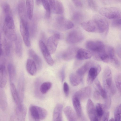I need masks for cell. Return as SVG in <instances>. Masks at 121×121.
<instances>
[{
	"label": "cell",
	"instance_id": "cell-37",
	"mask_svg": "<svg viewBox=\"0 0 121 121\" xmlns=\"http://www.w3.org/2000/svg\"><path fill=\"white\" fill-rule=\"evenodd\" d=\"M95 112L99 121L102 118L105 109L104 105L100 103L97 104L95 108Z\"/></svg>",
	"mask_w": 121,
	"mask_h": 121
},
{
	"label": "cell",
	"instance_id": "cell-23",
	"mask_svg": "<svg viewBox=\"0 0 121 121\" xmlns=\"http://www.w3.org/2000/svg\"><path fill=\"white\" fill-rule=\"evenodd\" d=\"M64 113L69 121H77L78 116L76 113L69 106L66 107L64 109Z\"/></svg>",
	"mask_w": 121,
	"mask_h": 121
},
{
	"label": "cell",
	"instance_id": "cell-54",
	"mask_svg": "<svg viewBox=\"0 0 121 121\" xmlns=\"http://www.w3.org/2000/svg\"><path fill=\"white\" fill-rule=\"evenodd\" d=\"M116 51L118 57L121 58V45L119 44L116 47Z\"/></svg>",
	"mask_w": 121,
	"mask_h": 121
},
{
	"label": "cell",
	"instance_id": "cell-53",
	"mask_svg": "<svg viewBox=\"0 0 121 121\" xmlns=\"http://www.w3.org/2000/svg\"><path fill=\"white\" fill-rule=\"evenodd\" d=\"M112 24L115 26L121 25V18L116 19L112 22Z\"/></svg>",
	"mask_w": 121,
	"mask_h": 121
},
{
	"label": "cell",
	"instance_id": "cell-51",
	"mask_svg": "<svg viewBox=\"0 0 121 121\" xmlns=\"http://www.w3.org/2000/svg\"><path fill=\"white\" fill-rule=\"evenodd\" d=\"M74 4L77 7H81L82 5V0H72Z\"/></svg>",
	"mask_w": 121,
	"mask_h": 121
},
{
	"label": "cell",
	"instance_id": "cell-36",
	"mask_svg": "<svg viewBox=\"0 0 121 121\" xmlns=\"http://www.w3.org/2000/svg\"><path fill=\"white\" fill-rule=\"evenodd\" d=\"M52 10L54 13L57 14H61L64 13V11L63 4L58 0H56L54 6Z\"/></svg>",
	"mask_w": 121,
	"mask_h": 121
},
{
	"label": "cell",
	"instance_id": "cell-41",
	"mask_svg": "<svg viewBox=\"0 0 121 121\" xmlns=\"http://www.w3.org/2000/svg\"><path fill=\"white\" fill-rule=\"evenodd\" d=\"M115 81L116 86L121 94V74L118 73L116 75Z\"/></svg>",
	"mask_w": 121,
	"mask_h": 121
},
{
	"label": "cell",
	"instance_id": "cell-34",
	"mask_svg": "<svg viewBox=\"0 0 121 121\" xmlns=\"http://www.w3.org/2000/svg\"><path fill=\"white\" fill-rule=\"evenodd\" d=\"M41 80L39 78H37L34 83V93L35 96L39 99L43 98V96L40 91V86L41 85Z\"/></svg>",
	"mask_w": 121,
	"mask_h": 121
},
{
	"label": "cell",
	"instance_id": "cell-55",
	"mask_svg": "<svg viewBox=\"0 0 121 121\" xmlns=\"http://www.w3.org/2000/svg\"><path fill=\"white\" fill-rule=\"evenodd\" d=\"M48 0L50 5L51 8L52 9L54 6L56 0Z\"/></svg>",
	"mask_w": 121,
	"mask_h": 121
},
{
	"label": "cell",
	"instance_id": "cell-45",
	"mask_svg": "<svg viewBox=\"0 0 121 121\" xmlns=\"http://www.w3.org/2000/svg\"><path fill=\"white\" fill-rule=\"evenodd\" d=\"M4 44L5 53L7 55L9 56L10 53V48L9 44L7 42L6 39H4Z\"/></svg>",
	"mask_w": 121,
	"mask_h": 121
},
{
	"label": "cell",
	"instance_id": "cell-17",
	"mask_svg": "<svg viewBox=\"0 0 121 121\" xmlns=\"http://www.w3.org/2000/svg\"><path fill=\"white\" fill-rule=\"evenodd\" d=\"M86 110L89 117L91 121H98L94 104L90 99H89L86 105Z\"/></svg>",
	"mask_w": 121,
	"mask_h": 121
},
{
	"label": "cell",
	"instance_id": "cell-3",
	"mask_svg": "<svg viewBox=\"0 0 121 121\" xmlns=\"http://www.w3.org/2000/svg\"><path fill=\"white\" fill-rule=\"evenodd\" d=\"M48 114L47 111L40 107L31 105L29 110V117L31 121H39L45 119Z\"/></svg>",
	"mask_w": 121,
	"mask_h": 121
},
{
	"label": "cell",
	"instance_id": "cell-43",
	"mask_svg": "<svg viewBox=\"0 0 121 121\" xmlns=\"http://www.w3.org/2000/svg\"><path fill=\"white\" fill-rule=\"evenodd\" d=\"M2 8L5 16L8 15H12L10 7L7 3H4L2 5Z\"/></svg>",
	"mask_w": 121,
	"mask_h": 121
},
{
	"label": "cell",
	"instance_id": "cell-12",
	"mask_svg": "<svg viewBox=\"0 0 121 121\" xmlns=\"http://www.w3.org/2000/svg\"><path fill=\"white\" fill-rule=\"evenodd\" d=\"M60 38V35L56 33L48 39L47 46L51 54L55 52Z\"/></svg>",
	"mask_w": 121,
	"mask_h": 121
},
{
	"label": "cell",
	"instance_id": "cell-50",
	"mask_svg": "<svg viewBox=\"0 0 121 121\" xmlns=\"http://www.w3.org/2000/svg\"><path fill=\"white\" fill-rule=\"evenodd\" d=\"M109 112L108 111H105L102 117V121H108L109 116Z\"/></svg>",
	"mask_w": 121,
	"mask_h": 121
},
{
	"label": "cell",
	"instance_id": "cell-57",
	"mask_svg": "<svg viewBox=\"0 0 121 121\" xmlns=\"http://www.w3.org/2000/svg\"><path fill=\"white\" fill-rule=\"evenodd\" d=\"M115 121L114 119L113 118H111L109 120V121Z\"/></svg>",
	"mask_w": 121,
	"mask_h": 121
},
{
	"label": "cell",
	"instance_id": "cell-2",
	"mask_svg": "<svg viewBox=\"0 0 121 121\" xmlns=\"http://www.w3.org/2000/svg\"><path fill=\"white\" fill-rule=\"evenodd\" d=\"M5 16L3 27L4 32L8 39L15 41L17 36L15 31V24L12 15Z\"/></svg>",
	"mask_w": 121,
	"mask_h": 121
},
{
	"label": "cell",
	"instance_id": "cell-46",
	"mask_svg": "<svg viewBox=\"0 0 121 121\" xmlns=\"http://www.w3.org/2000/svg\"><path fill=\"white\" fill-rule=\"evenodd\" d=\"M64 92L65 96H68L69 92V88L68 84L66 82L64 83L63 86Z\"/></svg>",
	"mask_w": 121,
	"mask_h": 121
},
{
	"label": "cell",
	"instance_id": "cell-19",
	"mask_svg": "<svg viewBox=\"0 0 121 121\" xmlns=\"http://www.w3.org/2000/svg\"><path fill=\"white\" fill-rule=\"evenodd\" d=\"M91 92V87L88 86L81 89L74 95L78 97L80 100H84L88 98L90 96Z\"/></svg>",
	"mask_w": 121,
	"mask_h": 121
},
{
	"label": "cell",
	"instance_id": "cell-18",
	"mask_svg": "<svg viewBox=\"0 0 121 121\" xmlns=\"http://www.w3.org/2000/svg\"><path fill=\"white\" fill-rule=\"evenodd\" d=\"M25 80L24 74L22 73L20 75L18 80L17 91L20 99L22 102L23 100L24 96Z\"/></svg>",
	"mask_w": 121,
	"mask_h": 121
},
{
	"label": "cell",
	"instance_id": "cell-11",
	"mask_svg": "<svg viewBox=\"0 0 121 121\" xmlns=\"http://www.w3.org/2000/svg\"><path fill=\"white\" fill-rule=\"evenodd\" d=\"M101 70V68L99 65L94 63L88 70L87 79L88 84L92 83Z\"/></svg>",
	"mask_w": 121,
	"mask_h": 121
},
{
	"label": "cell",
	"instance_id": "cell-6",
	"mask_svg": "<svg viewBox=\"0 0 121 121\" xmlns=\"http://www.w3.org/2000/svg\"><path fill=\"white\" fill-rule=\"evenodd\" d=\"M102 79L104 88L109 94L110 88L114 84L112 81L111 71L108 66L106 67L104 70Z\"/></svg>",
	"mask_w": 121,
	"mask_h": 121
},
{
	"label": "cell",
	"instance_id": "cell-27",
	"mask_svg": "<svg viewBox=\"0 0 121 121\" xmlns=\"http://www.w3.org/2000/svg\"><path fill=\"white\" fill-rule=\"evenodd\" d=\"M29 55L35 63L39 70H40L42 67V62L41 59L36 53L32 49H29L28 51Z\"/></svg>",
	"mask_w": 121,
	"mask_h": 121
},
{
	"label": "cell",
	"instance_id": "cell-47",
	"mask_svg": "<svg viewBox=\"0 0 121 121\" xmlns=\"http://www.w3.org/2000/svg\"><path fill=\"white\" fill-rule=\"evenodd\" d=\"M89 6L91 9L95 10L96 9V5L94 0H87Z\"/></svg>",
	"mask_w": 121,
	"mask_h": 121
},
{
	"label": "cell",
	"instance_id": "cell-29",
	"mask_svg": "<svg viewBox=\"0 0 121 121\" xmlns=\"http://www.w3.org/2000/svg\"><path fill=\"white\" fill-rule=\"evenodd\" d=\"M94 63L93 62L90 61L86 63L78 69L76 73L79 76L83 77L84 74L89 70Z\"/></svg>",
	"mask_w": 121,
	"mask_h": 121
},
{
	"label": "cell",
	"instance_id": "cell-35",
	"mask_svg": "<svg viewBox=\"0 0 121 121\" xmlns=\"http://www.w3.org/2000/svg\"><path fill=\"white\" fill-rule=\"evenodd\" d=\"M26 5L28 19L31 20L33 15L34 0H26Z\"/></svg>",
	"mask_w": 121,
	"mask_h": 121
},
{
	"label": "cell",
	"instance_id": "cell-38",
	"mask_svg": "<svg viewBox=\"0 0 121 121\" xmlns=\"http://www.w3.org/2000/svg\"><path fill=\"white\" fill-rule=\"evenodd\" d=\"M43 5L45 11L46 17L49 18L51 14V7L48 0H41Z\"/></svg>",
	"mask_w": 121,
	"mask_h": 121
},
{
	"label": "cell",
	"instance_id": "cell-4",
	"mask_svg": "<svg viewBox=\"0 0 121 121\" xmlns=\"http://www.w3.org/2000/svg\"><path fill=\"white\" fill-rule=\"evenodd\" d=\"M100 14L108 18L117 19L121 18V9L114 7H103L99 11Z\"/></svg>",
	"mask_w": 121,
	"mask_h": 121
},
{
	"label": "cell",
	"instance_id": "cell-32",
	"mask_svg": "<svg viewBox=\"0 0 121 121\" xmlns=\"http://www.w3.org/2000/svg\"><path fill=\"white\" fill-rule=\"evenodd\" d=\"M7 106V101L6 94L3 88L0 91V107L3 110H5Z\"/></svg>",
	"mask_w": 121,
	"mask_h": 121
},
{
	"label": "cell",
	"instance_id": "cell-42",
	"mask_svg": "<svg viewBox=\"0 0 121 121\" xmlns=\"http://www.w3.org/2000/svg\"><path fill=\"white\" fill-rule=\"evenodd\" d=\"M121 117V104L116 108L114 113L115 121H120Z\"/></svg>",
	"mask_w": 121,
	"mask_h": 121
},
{
	"label": "cell",
	"instance_id": "cell-58",
	"mask_svg": "<svg viewBox=\"0 0 121 121\" xmlns=\"http://www.w3.org/2000/svg\"><path fill=\"white\" fill-rule=\"evenodd\" d=\"M120 121H121V119H120Z\"/></svg>",
	"mask_w": 121,
	"mask_h": 121
},
{
	"label": "cell",
	"instance_id": "cell-40",
	"mask_svg": "<svg viewBox=\"0 0 121 121\" xmlns=\"http://www.w3.org/2000/svg\"><path fill=\"white\" fill-rule=\"evenodd\" d=\"M52 86V83L50 82L43 83L40 86V91L41 93L43 94L46 93L51 89Z\"/></svg>",
	"mask_w": 121,
	"mask_h": 121
},
{
	"label": "cell",
	"instance_id": "cell-8",
	"mask_svg": "<svg viewBox=\"0 0 121 121\" xmlns=\"http://www.w3.org/2000/svg\"><path fill=\"white\" fill-rule=\"evenodd\" d=\"M57 27L59 30L65 31L73 28L74 25L70 21L65 19L63 16L57 17L56 20Z\"/></svg>",
	"mask_w": 121,
	"mask_h": 121
},
{
	"label": "cell",
	"instance_id": "cell-22",
	"mask_svg": "<svg viewBox=\"0 0 121 121\" xmlns=\"http://www.w3.org/2000/svg\"><path fill=\"white\" fill-rule=\"evenodd\" d=\"M63 106L61 104H57L55 107L53 112V121H62V112Z\"/></svg>",
	"mask_w": 121,
	"mask_h": 121
},
{
	"label": "cell",
	"instance_id": "cell-25",
	"mask_svg": "<svg viewBox=\"0 0 121 121\" xmlns=\"http://www.w3.org/2000/svg\"><path fill=\"white\" fill-rule=\"evenodd\" d=\"M26 68L28 72L32 76L35 74L37 69L35 63L33 60L30 59H28L27 61Z\"/></svg>",
	"mask_w": 121,
	"mask_h": 121
},
{
	"label": "cell",
	"instance_id": "cell-39",
	"mask_svg": "<svg viewBox=\"0 0 121 121\" xmlns=\"http://www.w3.org/2000/svg\"><path fill=\"white\" fill-rule=\"evenodd\" d=\"M95 84L98 89L101 95L104 99L106 97L108 93L104 88H103L98 79L97 78L95 80Z\"/></svg>",
	"mask_w": 121,
	"mask_h": 121
},
{
	"label": "cell",
	"instance_id": "cell-52",
	"mask_svg": "<svg viewBox=\"0 0 121 121\" xmlns=\"http://www.w3.org/2000/svg\"><path fill=\"white\" fill-rule=\"evenodd\" d=\"M100 94L99 91L97 90L95 91L94 93V98L96 100H99L100 98Z\"/></svg>",
	"mask_w": 121,
	"mask_h": 121
},
{
	"label": "cell",
	"instance_id": "cell-44",
	"mask_svg": "<svg viewBox=\"0 0 121 121\" xmlns=\"http://www.w3.org/2000/svg\"><path fill=\"white\" fill-rule=\"evenodd\" d=\"M105 100L104 104V105L105 109L109 108L111 104V100L110 95L108 94Z\"/></svg>",
	"mask_w": 121,
	"mask_h": 121
},
{
	"label": "cell",
	"instance_id": "cell-9",
	"mask_svg": "<svg viewBox=\"0 0 121 121\" xmlns=\"http://www.w3.org/2000/svg\"><path fill=\"white\" fill-rule=\"evenodd\" d=\"M84 38V35L81 32L75 30L68 34L66 37V40L67 42L69 43L75 44L81 42Z\"/></svg>",
	"mask_w": 121,
	"mask_h": 121
},
{
	"label": "cell",
	"instance_id": "cell-48",
	"mask_svg": "<svg viewBox=\"0 0 121 121\" xmlns=\"http://www.w3.org/2000/svg\"><path fill=\"white\" fill-rule=\"evenodd\" d=\"M59 76L61 81L62 82L64 81L65 77V68L64 67H63L60 71Z\"/></svg>",
	"mask_w": 121,
	"mask_h": 121
},
{
	"label": "cell",
	"instance_id": "cell-20",
	"mask_svg": "<svg viewBox=\"0 0 121 121\" xmlns=\"http://www.w3.org/2000/svg\"><path fill=\"white\" fill-rule=\"evenodd\" d=\"M76 48L70 47L68 48L63 54L62 56L63 59L66 60H69L75 57L78 50Z\"/></svg>",
	"mask_w": 121,
	"mask_h": 121
},
{
	"label": "cell",
	"instance_id": "cell-31",
	"mask_svg": "<svg viewBox=\"0 0 121 121\" xmlns=\"http://www.w3.org/2000/svg\"><path fill=\"white\" fill-rule=\"evenodd\" d=\"M10 88L13 100L17 105L22 104L17 91L13 83L10 84Z\"/></svg>",
	"mask_w": 121,
	"mask_h": 121
},
{
	"label": "cell",
	"instance_id": "cell-49",
	"mask_svg": "<svg viewBox=\"0 0 121 121\" xmlns=\"http://www.w3.org/2000/svg\"><path fill=\"white\" fill-rule=\"evenodd\" d=\"M82 16L81 14L78 12L75 13L73 14V19L75 21H78L82 18Z\"/></svg>",
	"mask_w": 121,
	"mask_h": 121
},
{
	"label": "cell",
	"instance_id": "cell-28",
	"mask_svg": "<svg viewBox=\"0 0 121 121\" xmlns=\"http://www.w3.org/2000/svg\"><path fill=\"white\" fill-rule=\"evenodd\" d=\"M8 70L10 84L14 83L16 77V72L15 67L13 64L9 63L8 65Z\"/></svg>",
	"mask_w": 121,
	"mask_h": 121
},
{
	"label": "cell",
	"instance_id": "cell-33",
	"mask_svg": "<svg viewBox=\"0 0 121 121\" xmlns=\"http://www.w3.org/2000/svg\"><path fill=\"white\" fill-rule=\"evenodd\" d=\"M83 77L79 76L76 73H72L69 76L70 83L73 86H77L82 81Z\"/></svg>",
	"mask_w": 121,
	"mask_h": 121
},
{
	"label": "cell",
	"instance_id": "cell-10",
	"mask_svg": "<svg viewBox=\"0 0 121 121\" xmlns=\"http://www.w3.org/2000/svg\"><path fill=\"white\" fill-rule=\"evenodd\" d=\"M81 25L85 30L88 32L101 33L98 24L94 19L82 22Z\"/></svg>",
	"mask_w": 121,
	"mask_h": 121
},
{
	"label": "cell",
	"instance_id": "cell-1",
	"mask_svg": "<svg viewBox=\"0 0 121 121\" xmlns=\"http://www.w3.org/2000/svg\"><path fill=\"white\" fill-rule=\"evenodd\" d=\"M105 46L103 42L99 40L89 41L86 44V48L91 53L94 59L99 61H101V56Z\"/></svg>",
	"mask_w": 121,
	"mask_h": 121
},
{
	"label": "cell",
	"instance_id": "cell-7",
	"mask_svg": "<svg viewBox=\"0 0 121 121\" xmlns=\"http://www.w3.org/2000/svg\"><path fill=\"white\" fill-rule=\"evenodd\" d=\"M20 32L25 45L27 47H29L30 45V43L27 21L20 19Z\"/></svg>",
	"mask_w": 121,
	"mask_h": 121
},
{
	"label": "cell",
	"instance_id": "cell-56",
	"mask_svg": "<svg viewBox=\"0 0 121 121\" xmlns=\"http://www.w3.org/2000/svg\"><path fill=\"white\" fill-rule=\"evenodd\" d=\"M2 45L1 44H0V56L2 55L3 53V50L2 48Z\"/></svg>",
	"mask_w": 121,
	"mask_h": 121
},
{
	"label": "cell",
	"instance_id": "cell-26",
	"mask_svg": "<svg viewBox=\"0 0 121 121\" xmlns=\"http://www.w3.org/2000/svg\"><path fill=\"white\" fill-rule=\"evenodd\" d=\"M7 81V75L5 65L3 64L0 66V86L3 88L5 86Z\"/></svg>",
	"mask_w": 121,
	"mask_h": 121
},
{
	"label": "cell",
	"instance_id": "cell-14",
	"mask_svg": "<svg viewBox=\"0 0 121 121\" xmlns=\"http://www.w3.org/2000/svg\"><path fill=\"white\" fill-rule=\"evenodd\" d=\"M39 44L41 52L46 62L49 65L52 66L54 63V61L47 46L42 40L39 41Z\"/></svg>",
	"mask_w": 121,
	"mask_h": 121
},
{
	"label": "cell",
	"instance_id": "cell-24",
	"mask_svg": "<svg viewBox=\"0 0 121 121\" xmlns=\"http://www.w3.org/2000/svg\"><path fill=\"white\" fill-rule=\"evenodd\" d=\"M73 105L78 117H81L82 115V111L80 100L77 96L74 95L72 98Z\"/></svg>",
	"mask_w": 121,
	"mask_h": 121
},
{
	"label": "cell",
	"instance_id": "cell-30",
	"mask_svg": "<svg viewBox=\"0 0 121 121\" xmlns=\"http://www.w3.org/2000/svg\"><path fill=\"white\" fill-rule=\"evenodd\" d=\"M15 50L17 56L21 57L22 55V42L20 36H17V39L15 41Z\"/></svg>",
	"mask_w": 121,
	"mask_h": 121
},
{
	"label": "cell",
	"instance_id": "cell-5",
	"mask_svg": "<svg viewBox=\"0 0 121 121\" xmlns=\"http://www.w3.org/2000/svg\"><path fill=\"white\" fill-rule=\"evenodd\" d=\"M104 62L107 63H111L117 67H118L120 62L115 54L114 48L109 46H105V56Z\"/></svg>",
	"mask_w": 121,
	"mask_h": 121
},
{
	"label": "cell",
	"instance_id": "cell-13",
	"mask_svg": "<svg viewBox=\"0 0 121 121\" xmlns=\"http://www.w3.org/2000/svg\"><path fill=\"white\" fill-rule=\"evenodd\" d=\"M27 110L26 107L23 104L17 105L14 115L12 117V119L16 120L24 121L26 118Z\"/></svg>",
	"mask_w": 121,
	"mask_h": 121
},
{
	"label": "cell",
	"instance_id": "cell-21",
	"mask_svg": "<svg viewBox=\"0 0 121 121\" xmlns=\"http://www.w3.org/2000/svg\"><path fill=\"white\" fill-rule=\"evenodd\" d=\"M92 56V54L89 51L80 48L78 50L75 57L78 60H83L89 59Z\"/></svg>",
	"mask_w": 121,
	"mask_h": 121
},
{
	"label": "cell",
	"instance_id": "cell-15",
	"mask_svg": "<svg viewBox=\"0 0 121 121\" xmlns=\"http://www.w3.org/2000/svg\"><path fill=\"white\" fill-rule=\"evenodd\" d=\"M94 19L99 25L101 31V33L104 34L105 35H106L109 28L108 23L106 19L99 15H95Z\"/></svg>",
	"mask_w": 121,
	"mask_h": 121
},
{
	"label": "cell",
	"instance_id": "cell-16",
	"mask_svg": "<svg viewBox=\"0 0 121 121\" xmlns=\"http://www.w3.org/2000/svg\"><path fill=\"white\" fill-rule=\"evenodd\" d=\"M24 0H19L17 4V11L20 19L27 20L28 18L26 4Z\"/></svg>",
	"mask_w": 121,
	"mask_h": 121
}]
</instances>
